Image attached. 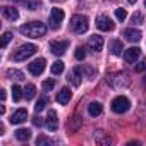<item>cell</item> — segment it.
Returning a JSON list of instances; mask_svg holds the SVG:
<instances>
[{
    "mask_svg": "<svg viewBox=\"0 0 146 146\" xmlns=\"http://www.w3.org/2000/svg\"><path fill=\"white\" fill-rule=\"evenodd\" d=\"M11 38H12V35H11L9 31H5V33L2 35V48H5V46L9 45V41H11Z\"/></svg>",
    "mask_w": 146,
    "mask_h": 146,
    "instance_id": "cell-31",
    "label": "cell"
},
{
    "mask_svg": "<svg viewBox=\"0 0 146 146\" xmlns=\"http://www.w3.org/2000/svg\"><path fill=\"white\" fill-rule=\"evenodd\" d=\"M76 58H78V60H84V58H86V50H84L83 46H78V48H76Z\"/></svg>",
    "mask_w": 146,
    "mask_h": 146,
    "instance_id": "cell-30",
    "label": "cell"
},
{
    "mask_svg": "<svg viewBox=\"0 0 146 146\" xmlns=\"http://www.w3.org/2000/svg\"><path fill=\"white\" fill-rule=\"evenodd\" d=\"M35 95H36V86H35V84H26V88H24V96H26L28 100H33Z\"/></svg>",
    "mask_w": 146,
    "mask_h": 146,
    "instance_id": "cell-21",
    "label": "cell"
},
{
    "mask_svg": "<svg viewBox=\"0 0 146 146\" xmlns=\"http://www.w3.org/2000/svg\"><path fill=\"white\" fill-rule=\"evenodd\" d=\"M7 76H12L16 79H24V74H23L21 70H16V69H9L7 70Z\"/></svg>",
    "mask_w": 146,
    "mask_h": 146,
    "instance_id": "cell-25",
    "label": "cell"
},
{
    "mask_svg": "<svg viewBox=\"0 0 146 146\" xmlns=\"http://www.w3.org/2000/svg\"><path fill=\"white\" fill-rule=\"evenodd\" d=\"M24 120H28V110L26 108H19L11 115V124H23Z\"/></svg>",
    "mask_w": 146,
    "mask_h": 146,
    "instance_id": "cell-10",
    "label": "cell"
},
{
    "mask_svg": "<svg viewBox=\"0 0 146 146\" xmlns=\"http://www.w3.org/2000/svg\"><path fill=\"white\" fill-rule=\"evenodd\" d=\"M127 2H129V4H134V2H136V0H127Z\"/></svg>",
    "mask_w": 146,
    "mask_h": 146,
    "instance_id": "cell-36",
    "label": "cell"
},
{
    "mask_svg": "<svg viewBox=\"0 0 146 146\" xmlns=\"http://www.w3.org/2000/svg\"><path fill=\"white\" fill-rule=\"evenodd\" d=\"M45 64H46L45 58H36V60H33V62L29 64V72H31L33 76H40L41 72L45 70Z\"/></svg>",
    "mask_w": 146,
    "mask_h": 146,
    "instance_id": "cell-6",
    "label": "cell"
},
{
    "mask_svg": "<svg viewBox=\"0 0 146 146\" xmlns=\"http://www.w3.org/2000/svg\"><path fill=\"white\" fill-rule=\"evenodd\" d=\"M33 124H35V125H41V124H43V120H41L40 117H35V119H33Z\"/></svg>",
    "mask_w": 146,
    "mask_h": 146,
    "instance_id": "cell-34",
    "label": "cell"
},
{
    "mask_svg": "<svg viewBox=\"0 0 146 146\" xmlns=\"http://www.w3.org/2000/svg\"><path fill=\"white\" fill-rule=\"evenodd\" d=\"M46 102H48V100H46L45 96H43V98H40V100L36 102V105H35V110H36V112H41V110L46 107Z\"/></svg>",
    "mask_w": 146,
    "mask_h": 146,
    "instance_id": "cell-28",
    "label": "cell"
},
{
    "mask_svg": "<svg viewBox=\"0 0 146 146\" xmlns=\"http://www.w3.org/2000/svg\"><path fill=\"white\" fill-rule=\"evenodd\" d=\"M129 108H131V102H129L127 96H117V98H113V102H112V110H113L115 113H124V112H127Z\"/></svg>",
    "mask_w": 146,
    "mask_h": 146,
    "instance_id": "cell-4",
    "label": "cell"
},
{
    "mask_svg": "<svg viewBox=\"0 0 146 146\" xmlns=\"http://www.w3.org/2000/svg\"><path fill=\"white\" fill-rule=\"evenodd\" d=\"M45 125H46L48 131H57V127H58V119H57L55 110H50V112H48L46 120H45Z\"/></svg>",
    "mask_w": 146,
    "mask_h": 146,
    "instance_id": "cell-11",
    "label": "cell"
},
{
    "mask_svg": "<svg viewBox=\"0 0 146 146\" xmlns=\"http://www.w3.org/2000/svg\"><path fill=\"white\" fill-rule=\"evenodd\" d=\"M102 112H103V105H102L100 102H91V103L88 105V113H90L91 117H98Z\"/></svg>",
    "mask_w": 146,
    "mask_h": 146,
    "instance_id": "cell-16",
    "label": "cell"
},
{
    "mask_svg": "<svg viewBox=\"0 0 146 146\" xmlns=\"http://www.w3.org/2000/svg\"><path fill=\"white\" fill-rule=\"evenodd\" d=\"M90 28V19L86 16H81V14H76V16H72L70 17V29L78 33V35H83L86 33Z\"/></svg>",
    "mask_w": 146,
    "mask_h": 146,
    "instance_id": "cell-3",
    "label": "cell"
},
{
    "mask_svg": "<svg viewBox=\"0 0 146 146\" xmlns=\"http://www.w3.org/2000/svg\"><path fill=\"white\" fill-rule=\"evenodd\" d=\"M110 50H112L113 55H120L122 50H124V46H122V43L119 40H113V41H110Z\"/></svg>",
    "mask_w": 146,
    "mask_h": 146,
    "instance_id": "cell-20",
    "label": "cell"
},
{
    "mask_svg": "<svg viewBox=\"0 0 146 146\" xmlns=\"http://www.w3.org/2000/svg\"><path fill=\"white\" fill-rule=\"evenodd\" d=\"M124 36H125V40L127 41H132V43H136V41H139L141 40V31L139 29H134V28H129V29H124Z\"/></svg>",
    "mask_w": 146,
    "mask_h": 146,
    "instance_id": "cell-14",
    "label": "cell"
},
{
    "mask_svg": "<svg viewBox=\"0 0 146 146\" xmlns=\"http://www.w3.org/2000/svg\"><path fill=\"white\" fill-rule=\"evenodd\" d=\"M16 2H23V0H16Z\"/></svg>",
    "mask_w": 146,
    "mask_h": 146,
    "instance_id": "cell-38",
    "label": "cell"
},
{
    "mask_svg": "<svg viewBox=\"0 0 146 146\" xmlns=\"http://www.w3.org/2000/svg\"><path fill=\"white\" fill-rule=\"evenodd\" d=\"M81 78H83V69L81 67H74L70 72H69V81L74 84V86H79L81 84Z\"/></svg>",
    "mask_w": 146,
    "mask_h": 146,
    "instance_id": "cell-12",
    "label": "cell"
},
{
    "mask_svg": "<svg viewBox=\"0 0 146 146\" xmlns=\"http://www.w3.org/2000/svg\"><path fill=\"white\" fill-rule=\"evenodd\" d=\"M96 28L102 29V31H112V29L115 28V24L110 21V17H107V16H100V17L96 19Z\"/></svg>",
    "mask_w": 146,
    "mask_h": 146,
    "instance_id": "cell-7",
    "label": "cell"
},
{
    "mask_svg": "<svg viewBox=\"0 0 146 146\" xmlns=\"http://www.w3.org/2000/svg\"><path fill=\"white\" fill-rule=\"evenodd\" d=\"M16 137H17V141H28L31 137V131L29 129H17L16 131Z\"/></svg>",
    "mask_w": 146,
    "mask_h": 146,
    "instance_id": "cell-19",
    "label": "cell"
},
{
    "mask_svg": "<svg viewBox=\"0 0 146 146\" xmlns=\"http://www.w3.org/2000/svg\"><path fill=\"white\" fill-rule=\"evenodd\" d=\"M2 14H4V17H5V19H9V21H16V19L19 17V12H17V9H14V7H9V5H5V7L2 9Z\"/></svg>",
    "mask_w": 146,
    "mask_h": 146,
    "instance_id": "cell-17",
    "label": "cell"
},
{
    "mask_svg": "<svg viewBox=\"0 0 146 146\" xmlns=\"http://www.w3.org/2000/svg\"><path fill=\"white\" fill-rule=\"evenodd\" d=\"M23 98V90L21 86H12V100L14 102H19Z\"/></svg>",
    "mask_w": 146,
    "mask_h": 146,
    "instance_id": "cell-24",
    "label": "cell"
},
{
    "mask_svg": "<svg viewBox=\"0 0 146 146\" xmlns=\"http://www.w3.org/2000/svg\"><path fill=\"white\" fill-rule=\"evenodd\" d=\"M95 141H96L98 144H110V143H112V137H110V136H105L103 131H96Z\"/></svg>",
    "mask_w": 146,
    "mask_h": 146,
    "instance_id": "cell-18",
    "label": "cell"
},
{
    "mask_svg": "<svg viewBox=\"0 0 146 146\" xmlns=\"http://www.w3.org/2000/svg\"><path fill=\"white\" fill-rule=\"evenodd\" d=\"M88 46H90V50H93V52H100V50L103 48V38L98 36V35L91 36V38L88 40Z\"/></svg>",
    "mask_w": 146,
    "mask_h": 146,
    "instance_id": "cell-13",
    "label": "cell"
},
{
    "mask_svg": "<svg viewBox=\"0 0 146 146\" xmlns=\"http://www.w3.org/2000/svg\"><path fill=\"white\" fill-rule=\"evenodd\" d=\"M62 21H64V11L58 9V7H53L52 12H50V28L52 29H58Z\"/></svg>",
    "mask_w": 146,
    "mask_h": 146,
    "instance_id": "cell-5",
    "label": "cell"
},
{
    "mask_svg": "<svg viewBox=\"0 0 146 146\" xmlns=\"http://www.w3.org/2000/svg\"><path fill=\"white\" fill-rule=\"evenodd\" d=\"M43 144H52V141L45 136H38L36 137V146H43Z\"/></svg>",
    "mask_w": 146,
    "mask_h": 146,
    "instance_id": "cell-32",
    "label": "cell"
},
{
    "mask_svg": "<svg viewBox=\"0 0 146 146\" xmlns=\"http://www.w3.org/2000/svg\"><path fill=\"white\" fill-rule=\"evenodd\" d=\"M143 81H144V86H146V78H144V79H143Z\"/></svg>",
    "mask_w": 146,
    "mask_h": 146,
    "instance_id": "cell-37",
    "label": "cell"
},
{
    "mask_svg": "<svg viewBox=\"0 0 146 146\" xmlns=\"http://www.w3.org/2000/svg\"><path fill=\"white\" fill-rule=\"evenodd\" d=\"M143 70H146V58H143V60L136 65V72H143Z\"/></svg>",
    "mask_w": 146,
    "mask_h": 146,
    "instance_id": "cell-33",
    "label": "cell"
},
{
    "mask_svg": "<svg viewBox=\"0 0 146 146\" xmlns=\"http://www.w3.org/2000/svg\"><path fill=\"white\" fill-rule=\"evenodd\" d=\"M139 55H141V48H139V46H131V48H127V50L124 52V60L129 62V64H132V62L137 60Z\"/></svg>",
    "mask_w": 146,
    "mask_h": 146,
    "instance_id": "cell-9",
    "label": "cell"
},
{
    "mask_svg": "<svg viewBox=\"0 0 146 146\" xmlns=\"http://www.w3.org/2000/svg\"><path fill=\"white\" fill-rule=\"evenodd\" d=\"M115 17H117L119 21H125V17H127L125 9H115Z\"/></svg>",
    "mask_w": 146,
    "mask_h": 146,
    "instance_id": "cell-29",
    "label": "cell"
},
{
    "mask_svg": "<svg viewBox=\"0 0 146 146\" xmlns=\"http://www.w3.org/2000/svg\"><path fill=\"white\" fill-rule=\"evenodd\" d=\"M53 86H55V79H45V81L41 83V88H43L45 91H50Z\"/></svg>",
    "mask_w": 146,
    "mask_h": 146,
    "instance_id": "cell-27",
    "label": "cell"
},
{
    "mask_svg": "<svg viewBox=\"0 0 146 146\" xmlns=\"http://www.w3.org/2000/svg\"><path fill=\"white\" fill-rule=\"evenodd\" d=\"M67 46H69V41H65V40L64 41H52L50 43V50H52L53 55H64Z\"/></svg>",
    "mask_w": 146,
    "mask_h": 146,
    "instance_id": "cell-8",
    "label": "cell"
},
{
    "mask_svg": "<svg viewBox=\"0 0 146 146\" xmlns=\"http://www.w3.org/2000/svg\"><path fill=\"white\" fill-rule=\"evenodd\" d=\"M52 72L55 76H58V74H62L64 72V62H60V60H57L53 65H52Z\"/></svg>",
    "mask_w": 146,
    "mask_h": 146,
    "instance_id": "cell-23",
    "label": "cell"
},
{
    "mask_svg": "<svg viewBox=\"0 0 146 146\" xmlns=\"http://www.w3.org/2000/svg\"><path fill=\"white\" fill-rule=\"evenodd\" d=\"M0 98H2V100H5V91H4V90L0 91Z\"/></svg>",
    "mask_w": 146,
    "mask_h": 146,
    "instance_id": "cell-35",
    "label": "cell"
},
{
    "mask_svg": "<svg viewBox=\"0 0 146 146\" xmlns=\"http://www.w3.org/2000/svg\"><path fill=\"white\" fill-rule=\"evenodd\" d=\"M70 96H72L70 90H69V88H62V90H60V91L57 93L55 100H57V103H60V105H65V103H69Z\"/></svg>",
    "mask_w": 146,
    "mask_h": 146,
    "instance_id": "cell-15",
    "label": "cell"
},
{
    "mask_svg": "<svg viewBox=\"0 0 146 146\" xmlns=\"http://www.w3.org/2000/svg\"><path fill=\"white\" fill-rule=\"evenodd\" d=\"M131 23H132L134 26H137V24H143V14H139V12H134V14H132V17H131Z\"/></svg>",
    "mask_w": 146,
    "mask_h": 146,
    "instance_id": "cell-26",
    "label": "cell"
},
{
    "mask_svg": "<svg viewBox=\"0 0 146 146\" xmlns=\"http://www.w3.org/2000/svg\"><path fill=\"white\" fill-rule=\"evenodd\" d=\"M19 31L24 35V36H29V38H41L45 33H46V26L41 23V21H31L28 24H23L19 28Z\"/></svg>",
    "mask_w": 146,
    "mask_h": 146,
    "instance_id": "cell-1",
    "label": "cell"
},
{
    "mask_svg": "<svg viewBox=\"0 0 146 146\" xmlns=\"http://www.w3.org/2000/svg\"><path fill=\"white\" fill-rule=\"evenodd\" d=\"M23 4H24L29 11H36V9H40V5H41V0H23Z\"/></svg>",
    "mask_w": 146,
    "mask_h": 146,
    "instance_id": "cell-22",
    "label": "cell"
},
{
    "mask_svg": "<svg viewBox=\"0 0 146 146\" xmlns=\"http://www.w3.org/2000/svg\"><path fill=\"white\" fill-rule=\"evenodd\" d=\"M36 52H38V46H36V45H33V43L21 45L17 50H14V53H12V60H16V62L28 60V58H29V57H33Z\"/></svg>",
    "mask_w": 146,
    "mask_h": 146,
    "instance_id": "cell-2",
    "label": "cell"
},
{
    "mask_svg": "<svg viewBox=\"0 0 146 146\" xmlns=\"http://www.w3.org/2000/svg\"><path fill=\"white\" fill-rule=\"evenodd\" d=\"M144 5H146V2H144Z\"/></svg>",
    "mask_w": 146,
    "mask_h": 146,
    "instance_id": "cell-39",
    "label": "cell"
}]
</instances>
